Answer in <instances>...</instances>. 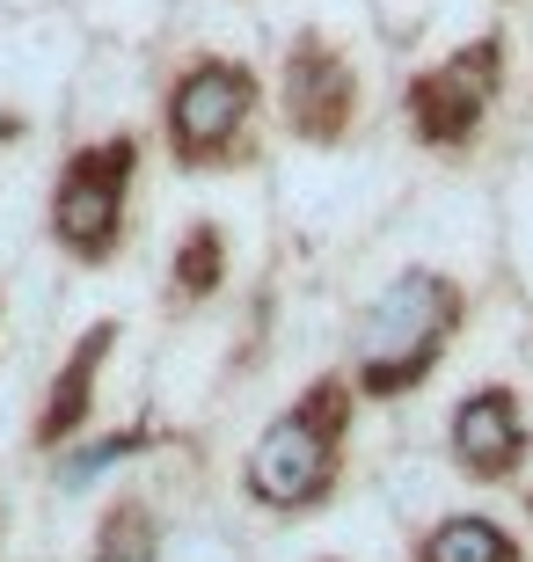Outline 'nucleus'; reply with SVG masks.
I'll list each match as a JSON object with an SVG mask.
<instances>
[{
    "mask_svg": "<svg viewBox=\"0 0 533 562\" xmlns=\"http://www.w3.org/2000/svg\"><path fill=\"white\" fill-rule=\"evenodd\" d=\"M110 351H118V322L81 329V344L66 351L59 380H52V395H44V409H37V446L44 453H52V446H74V438L88 431V417H96V380H103Z\"/></svg>",
    "mask_w": 533,
    "mask_h": 562,
    "instance_id": "8",
    "label": "nucleus"
},
{
    "mask_svg": "<svg viewBox=\"0 0 533 562\" xmlns=\"http://www.w3.org/2000/svg\"><path fill=\"white\" fill-rule=\"evenodd\" d=\"M344 438H351V380L322 373L248 446V460H242L248 504H264V512H314V504H329V490L344 475Z\"/></svg>",
    "mask_w": 533,
    "mask_h": 562,
    "instance_id": "2",
    "label": "nucleus"
},
{
    "mask_svg": "<svg viewBox=\"0 0 533 562\" xmlns=\"http://www.w3.org/2000/svg\"><path fill=\"white\" fill-rule=\"evenodd\" d=\"M410 562H526V548H519L490 512H446V519L417 541Z\"/></svg>",
    "mask_w": 533,
    "mask_h": 562,
    "instance_id": "9",
    "label": "nucleus"
},
{
    "mask_svg": "<svg viewBox=\"0 0 533 562\" xmlns=\"http://www.w3.org/2000/svg\"><path fill=\"white\" fill-rule=\"evenodd\" d=\"M162 555V512L146 497H118L96 526V555L88 562H154Z\"/></svg>",
    "mask_w": 533,
    "mask_h": 562,
    "instance_id": "10",
    "label": "nucleus"
},
{
    "mask_svg": "<svg viewBox=\"0 0 533 562\" xmlns=\"http://www.w3.org/2000/svg\"><path fill=\"white\" fill-rule=\"evenodd\" d=\"M256 110V74L242 59H198L168 88V154L184 168H220Z\"/></svg>",
    "mask_w": 533,
    "mask_h": 562,
    "instance_id": "4",
    "label": "nucleus"
},
{
    "mask_svg": "<svg viewBox=\"0 0 533 562\" xmlns=\"http://www.w3.org/2000/svg\"><path fill=\"white\" fill-rule=\"evenodd\" d=\"M446 446L475 482H512L519 468H526V453H533V431H526L519 395L504 387V380L460 395L453 402V424H446Z\"/></svg>",
    "mask_w": 533,
    "mask_h": 562,
    "instance_id": "7",
    "label": "nucleus"
},
{
    "mask_svg": "<svg viewBox=\"0 0 533 562\" xmlns=\"http://www.w3.org/2000/svg\"><path fill=\"white\" fill-rule=\"evenodd\" d=\"M226 278V234L212 227V220H198V227L184 234V249H176V263H168V285L184 292V300H212Z\"/></svg>",
    "mask_w": 533,
    "mask_h": 562,
    "instance_id": "11",
    "label": "nucleus"
},
{
    "mask_svg": "<svg viewBox=\"0 0 533 562\" xmlns=\"http://www.w3.org/2000/svg\"><path fill=\"white\" fill-rule=\"evenodd\" d=\"M132 168H140V139L110 132L96 146H74L52 183V241L74 263H110L124 234V198H132Z\"/></svg>",
    "mask_w": 533,
    "mask_h": 562,
    "instance_id": "3",
    "label": "nucleus"
},
{
    "mask_svg": "<svg viewBox=\"0 0 533 562\" xmlns=\"http://www.w3.org/2000/svg\"><path fill=\"white\" fill-rule=\"evenodd\" d=\"M358 117V74L329 37H292L286 52V125L308 146H336Z\"/></svg>",
    "mask_w": 533,
    "mask_h": 562,
    "instance_id": "6",
    "label": "nucleus"
},
{
    "mask_svg": "<svg viewBox=\"0 0 533 562\" xmlns=\"http://www.w3.org/2000/svg\"><path fill=\"white\" fill-rule=\"evenodd\" d=\"M468 322V300L446 271H395L388 285L366 300L358 329H351V366H358V387L380 402L410 395L438 373V358L453 351V336Z\"/></svg>",
    "mask_w": 533,
    "mask_h": 562,
    "instance_id": "1",
    "label": "nucleus"
},
{
    "mask_svg": "<svg viewBox=\"0 0 533 562\" xmlns=\"http://www.w3.org/2000/svg\"><path fill=\"white\" fill-rule=\"evenodd\" d=\"M0 519H8V512H0Z\"/></svg>",
    "mask_w": 533,
    "mask_h": 562,
    "instance_id": "14",
    "label": "nucleus"
},
{
    "mask_svg": "<svg viewBox=\"0 0 533 562\" xmlns=\"http://www.w3.org/2000/svg\"><path fill=\"white\" fill-rule=\"evenodd\" d=\"M526 519H533V497H526Z\"/></svg>",
    "mask_w": 533,
    "mask_h": 562,
    "instance_id": "13",
    "label": "nucleus"
},
{
    "mask_svg": "<svg viewBox=\"0 0 533 562\" xmlns=\"http://www.w3.org/2000/svg\"><path fill=\"white\" fill-rule=\"evenodd\" d=\"M146 446H154V438H146V431H118V438H88V446H74V453H66L59 468H52V482H59V490H88V482L103 475V468H118V460L146 453Z\"/></svg>",
    "mask_w": 533,
    "mask_h": 562,
    "instance_id": "12",
    "label": "nucleus"
},
{
    "mask_svg": "<svg viewBox=\"0 0 533 562\" xmlns=\"http://www.w3.org/2000/svg\"><path fill=\"white\" fill-rule=\"evenodd\" d=\"M497 81H504V37H475L468 52H453L446 66H431L410 81V125L424 146H468L482 110H490Z\"/></svg>",
    "mask_w": 533,
    "mask_h": 562,
    "instance_id": "5",
    "label": "nucleus"
}]
</instances>
